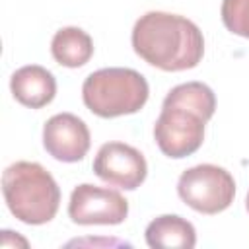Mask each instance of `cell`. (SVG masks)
<instances>
[{
    "label": "cell",
    "instance_id": "obj_1",
    "mask_svg": "<svg viewBox=\"0 0 249 249\" xmlns=\"http://www.w3.org/2000/svg\"><path fill=\"white\" fill-rule=\"evenodd\" d=\"M132 49L148 64L181 72L195 68L204 54V37L198 25L169 12H148L132 27Z\"/></svg>",
    "mask_w": 249,
    "mask_h": 249
},
{
    "label": "cell",
    "instance_id": "obj_2",
    "mask_svg": "<svg viewBox=\"0 0 249 249\" xmlns=\"http://www.w3.org/2000/svg\"><path fill=\"white\" fill-rule=\"evenodd\" d=\"M216 111V95L202 82L171 88L154 124V138L163 156L181 160L195 154L204 142V124Z\"/></svg>",
    "mask_w": 249,
    "mask_h": 249
},
{
    "label": "cell",
    "instance_id": "obj_3",
    "mask_svg": "<svg viewBox=\"0 0 249 249\" xmlns=\"http://www.w3.org/2000/svg\"><path fill=\"white\" fill-rule=\"evenodd\" d=\"M2 195L8 210L23 224L51 222L60 206L54 177L37 161H16L2 173Z\"/></svg>",
    "mask_w": 249,
    "mask_h": 249
},
{
    "label": "cell",
    "instance_id": "obj_4",
    "mask_svg": "<svg viewBox=\"0 0 249 249\" xmlns=\"http://www.w3.org/2000/svg\"><path fill=\"white\" fill-rule=\"evenodd\" d=\"M150 95L146 78L132 68H101L82 84L84 105L101 119L138 113Z\"/></svg>",
    "mask_w": 249,
    "mask_h": 249
},
{
    "label": "cell",
    "instance_id": "obj_5",
    "mask_svg": "<svg viewBox=\"0 0 249 249\" xmlns=\"http://www.w3.org/2000/svg\"><path fill=\"white\" fill-rule=\"evenodd\" d=\"M177 195L200 214H218L233 202L235 181L228 169L214 163H200L181 173Z\"/></svg>",
    "mask_w": 249,
    "mask_h": 249
},
{
    "label": "cell",
    "instance_id": "obj_6",
    "mask_svg": "<svg viewBox=\"0 0 249 249\" xmlns=\"http://www.w3.org/2000/svg\"><path fill=\"white\" fill-rule=\"evenodd\" d=\"M68 216L80 226H117L128 216V200L109 187L82 183L70 195Z\"/></svg>",
    "mask_w": 249,
    "mask_h": 249
},
{
    "label": "cell",
    "instance_id": "obj_7",
    "mask_svg": "<svg viewBox=\"0 0 249 249\" xmlns=\"http://www.w3.org/2000/svg\"><path fill=\"white\" fill-rule=\"evenodd\" d=\"M91 167L101 181L124 191H136L148 175L144 154L124 142H105L97 150Z\"/></svg>",
    "mask_w": 249,
    "mask_h": 249
},
{
    "label": "cell",
    "instance_id": "obj_8",
    "mask_svg": "<svg viewBox=\"0 0 249 249\" xmlns=\"http://www.w3.org/2000/svg\"><path fill=\"white\" fill-rule=\"evenodd\" d=\"M89 144L91 136L88 124L72 113L53 115L43 126V146L47 154L58 161H82L89 150Z\"/></svg>",
    "mask_w": 249,
    "mask_h": 249
},
{
    "label": "cell",
    "instance_id": "obj_9",
    "mask_svg": "<svg viewBox=\"0 0 249 249\" xmlns=\"http://www.w3.org/2000/svg\"><path fill=\"white\" fill-rule=\"evenodd\" d=\"M10 89L18 103L29 109H41L54 99L56 80L47 68L39 64H27L12 74Z\"/></svg>",
    "mask_w": 249,
    "mask_h": 249
},
{
    "label": "cell",
    "instance_id": "obj_10",
    "mask_svg": "<svg viewBox=\"0 0 249 249\" xmlns=\"http://www.w3.org/2000/svg\"><path fill=\"white\" fill-rule=\"evenodd\" d=\"M144 235L152 249H193L196 245L195 226L177 214L154 218L146 226Z\"/></svg>",
    "mask_w": 249,
    "mask_h": 249
},
{
    "label": "cell",
    "instance_id": "obj_11",
    "mask_svg": "<svg viewBox=\"0 0 249 249\" xmlns=\"http://www.w3.org/2000/svg\"><path fill=\"white\" fill-rule=\"evenodd\" d=\"M53 58L66 68H80L93 56V41L80 27H62L51 41Z\"/></svg>",
    "mask_w": 249,
    "mask_h": 249
},
{
    "label": "cell",
    "instance_id": "obj_12",
    "mask_svg": "<svg viewBox=\"0 0 249 249\" xmlns=\"http://www.w3.org/2000/svg\"><path fill=\"white\" fill-rule=\"evenodd\" d=\"M220 16L228 31L249 39V0H224Z\"/></svg>",
    "mask_w": 249,
    "mask_h": 249
},
{
    "label": "cell",
    "instance_id": "obj_13",
    "mask_svg": "<svg viewBox=\"0 0 249 249\" xmlns=\"http://www.w3.org/2000/svg\"><path fill=\"white\" fill-rule=\"evenodd\" d=\"M245 208H247V212H249V193H247V198H245Z\"/></svg>",
    "mask_w": 249,
    "mask_h": 249
}]
</instances>
